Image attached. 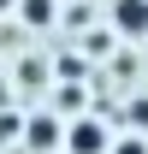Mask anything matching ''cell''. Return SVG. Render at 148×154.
<instances>
[{"label": "cell", "mask_w": 148, "mask_h": 154, "mask_svg": "<svg viewBox=\"0 0 148 154\" xmlns=\"http://www.w3.org/2000/svg\"><path fill=\"white\" fill-rule=\"evenodd\" d=\"M59 148H65V154H107V148H113V131L101 125V119L83 113V119H71V125H65Z\"/></svg>", "instance_id": "cell-1"}, {"label": "cell", "mask_w": 148, "mask_h": 154, "mask_svg": "<svg viewBox=\"0 0 148 154\" xmlns=\"http://www.w3.org/2000/svg\"><path fill=\"white\" fill-rule=\"evenodd\" d=\"M107 18H113V30L125 42H148V0H113Z\"/></svg>", "instance_id": "cell-2"}, {"label": "cell", "mask_w": 148, "mask_h": 154, "mask_svg": "<svg viewBox=\"0 0 148 154\" xmlns=\"http://www.w3.org/2000/svg\"><path fill=\"white\" fill-rule=\"evenodd\" d=\"M59 136H65V131H59V119H54V113H36V119H30V131H24V148H30V154H54Z\"/></svg>", "instance_id": "cell-3"}, {"label": "cell", "mask_w": 148, "mask_h": 154, "mask_svg": "<svg viewBox=\"0 0 148 154\" xmlns=\"http://www.w3.org/2000/svg\"><path fill=\"white\" fill-rule=\"evenodd\" d=\"M107 154H148V136L142 131H130V136H113V148Z\"/></svg>", "instance_id": "cell-4"}, {"label": "cell", "mask_w": 148, "mask_h": 154, "mask_svg": "<svg viewBox=\"0 0 148 154\" xmlns=\"http://www.w3.org/2000/svg\"><path fill=\"white\" fill-rule=\"evenodd\" d=\"M24 18L30 24H54V0H24Z\"/></svg>", "instance_id": "cell-5"}, {"label": "cell", "mask_w": 148, "mask_h": 154, "mask_svg": "<svg viewBox=\"0 0 148 154\" xmlns=\"http://www.w3.org/2000/svg\"><path fill=\"white\" fill-rule=\"evenodd\" d=\"M130 125L148 136V95H136V101H130Z\"/></svg>", "instance_id": "cell-6"}]
</instances>
